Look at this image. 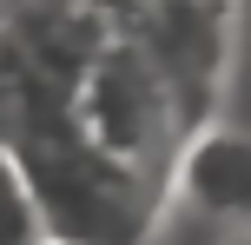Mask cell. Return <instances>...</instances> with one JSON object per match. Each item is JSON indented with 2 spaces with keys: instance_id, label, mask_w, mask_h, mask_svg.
Wrapping results in <instances>:
<instances>
[{
  "instance_id": "obj_5",
  "label": "cell",
  "mask_w": 251,
  "mask_h": 245,
  "mask_svg": "<svg viewBox=\"0 0 251 245\" xmlns=\"http://www.w3.org/2000/svg\"><path fill=\"white\" fill-rule=\"evenodd\" d=\"M212 245H251V219H225L212 232Z\"/></svg>"
},
{
  "instance_id": "obj_4",
  "label": "cell",
  "mask_w": 251,
  "mask_h": 245,
  "mask_svg": "<svg viewBox=\"0 0 251 245\" xmlns=\"http://www.w3.org/2000/svg\"><path fill=\"white\" fill-rule=\"evenodd\" d=\"M0 245H47L40 206H33V192H26L20 166L7 159V146H0Z\"/></svg>"
},
{
  "instance_id": "obj_2",
  "label": "cell",
  "mask_w": 251,
  "mask_h": 245,
  "mask_svg": "<svg viewBox=\"0 0 251 245\" xmlns=\"http://www.w3.org/2000/svg\"><path fill=\"white\" fill-rule=\"evenodd\" d=\"M132 40L152 53L178 93L185 126H212L218 86H225V53H231V0H132L126 13Z\"/></svg>"
},
{
  "instance_id": "obj_1",
  "label": "cell",
  "mask_w": 251,
  "mask_h": 245,
  "mask_svg": "<svg viewBox=\"0 0 251 245\" xmlns=\"http://www.w3.org/2000/svg\"><path fill=\"white\" fill-rule=\"evenodd\" d=\"M66 113H73V126L86 133L113 166L165 186V199H172V159H178V146L192 139V126H185V113H178L172 80L152 66V53L132 40V27H119V33L66 80Z\"/></svg>"
},
{
  "instance_id": "obj_3",
  "label": "cell",
  "mask_w": 251,
  "mask_h": 245,
  "mask_svg": "<svg viewBox=\"0 0 251 245\" xmlns=\"http://www.w3.org/2000/svg\"><path fill=\"white\" fill-rule=\"evenodd\" d=\"M172 199L225 219H251V133L238 126H199L172 159Z\"/></svg>"
}]
</instances>
